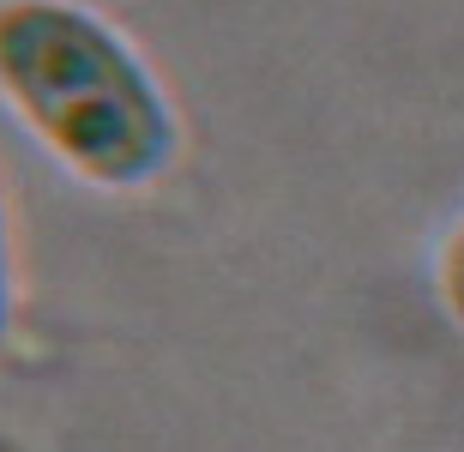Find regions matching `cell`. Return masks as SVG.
I'll use <instances>...</instances> for the list:
<instances>
[{
    "label": "cell",
    "mask_w": 464,
    "mask_h": 452,
    "mask_svg": "<svg viewBox=\"0 0 464 452\" xmlns=\"http://www.w3.org/2000/svg\"><path fill=\"white\" fill-rule=\"evenodd\" d=\"M0 103L97 193H151L188 145L157 67L85 0H0Z\"/></svg>",
    "instance_id": "1"
},
{
    "label": "cell",
    "mask_w": 464,
    "mask_h": 452,
    "mask_svg": "<svg viewBox=\"0 0 464 452\" xmlns=\"http://www.w3.org/2000/svg\"><path fill=\"white\" fill-rule=\"evenodd\" d=\"M434 296H440V308L464 326V217L447 229V242L434 254Z\"/></svg>",
    "instance_id": "2"
},
{
    "label": "cell",
    "mask_w": 464,
    "mask_h": 452,
    "mask_svg": "<svg viewBox=\"0 0 464 452\" xmlns=\"http://www.w3.org/2000/svg\"><path fill=\"white\" fill-rule=\"evenodd\" d=\"M18 320V260H13V211H6V188H0V344L13 338Z\"/></svg>",
    "instance_id": "3"
}]
</instances>
